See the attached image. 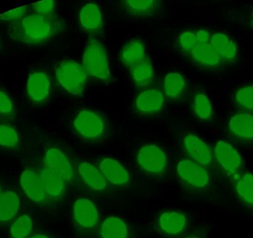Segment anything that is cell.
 I'll list each match as a JSON object with an SVG mask.
<instances>
[{
  "label": "cell",
  "instance_id": "4dcf8cb0",
  "mask_svg": "<svg viewBox=\"0 0 253 238\" xmlns=\"http://www.w3.org/2000/svg\"><path fill=\"white\" fill-rule=\"evenodd\" d=\"M20 143L18 131L13 126L0 123V147L5 149L16 148Z\"/></svg>",
  "mask_w": 253,
  "mask_h": 238
},
{
  "label": "cell",
  "instance_id": "d4e9b609",
  "mask_svg": "<svg viewBox=\"0 0 253 238\" xmlns=\"http://www.w3.org/2000/svg\"><path fill=\"white\" fill-rule=\"evenodd\" d=\"M99 238H129V230L124 220L119 217H108L99 228Z\"/></svg>",
  "mask_w": 253,
  "mask_h": 238
},
{
  "label": "cell",
  "instance_id": "ab89813d",
  "mask_svg": "<svg viewBox=\"0 0 253 238\" xmlns=\"http://www.w3.org/2000/svg\"><path fill=\"white\" fill-rule=\"evenodd\" d=\"M251 23L253 28V8L251 10Z\"/></svg>",
  "mask_w": 253,
  "mask_h": 238
},
{
  "label": "cell",
  "instance_id": "277c9868",
  "mask_svg": "<svg viewBox=\"0 0 253 238\" xmlns=\"http://www.w3.org/2000/svg\"><path fill=\"white\" fill-rule=\"evenodd\" d=\"M175 171L180 182L187 190L202 192L209 190L212 186V178L208 169L190 159L180 160Z\"/></svg>",
  "mask_w": 253,
  "mask_h": 238
},
{
  "label": "cell",
  "instance_id": "74e56055",
  "mask_svg": "<svg viewBox=\"0 0 253 238\" xmlns=\"http://www.w3.org/2000/svg\"><path fill=\"white\" fill-rule=\"evenodd\" d=\"M29 238H50V236H47V235L40 234V233H39V234L34 235V236H31V237H30Z\"/></svg>",
  "mask_w": 253,
  "mask_h": 238
},
{
  "label": "cell",
  "instance_id": "44dd1931",
  "mask_svg": "<svg viewBox=\"0 0 253 238\" xmlns=\"http://www.w3.org/2000/svg\"><path fill=\"white\" fill-rule=\"evenodd\" d=\"M190 55L196 65L207 69H218L226 65L210 43L196 45Z\"/></svg>",
  "mask_w": 253,
  "mask_h": 238
},
{
  "label": "cell",
  "instance_id": "6da1fadb",
  "mask_svg": "<svg viewBox=\"0 0 253 238\" xmlns=\"http://www.w3.org/2000/svg\"><path fill=\"white\" fill-rule=\"evenodd\" d=\"M65 24L54 15L31 13L18 22L10 24L8 34L10 39L28 45L46 43L62 32Z\"/></svg>",
  "mask_w": 253,
  "mask_h": 238
},
{
  "label": "cell",
  "instance_id": "3957f363",
  "mask_svg": "<svg viewBox=\"0 0 253 238\" xmlns=\"http://www.w3.org/2000/svg\"><path fill=\"white\" fill-rule=\"evenodd\" d=\"M73 129L83 139L89 141H102L108 133V126L105 117L97 111L83 109L73 119Z\"/></svg>",
  "mask_w": 253,
  "mask_h": 238
},
{
  "label": "cell",
  "instance_id": "1f68e13d",
  "mask_svg": "<svg viewBox=\"0 0 253 238\" xmlns=\"http://www.w3.org/2000/svg\"><path fill=\"white\" fill-rule=\"evenodd\" d=\"M234 101L236 105L246 113H253V86L239 89L235 94Z\"/></svg>",
  "mask_w": 253,
  "mask_h": 238
},
{
  "label": "cell",
  "instance_id": "603a6c76",
  "mask_svg": "<svg viewBox=\"0 0 253 238\" xmlns=\"http://www.w3.org/2000/svg\"><path fill=\"white\" fill-rule=\"evenodd\" d=\"M145 46L142 40L134 39L126 43L120 52V60L127 68H132L142 62L147 56Z\"/></svg>",
  "mask_w": 253,
  "mask_h": 238
},
{
  "label": "cell",
  "instance_id": "7c38bea8",
  "mask_svg": "<svg viewBox=\"0 0 253 238\" xmlns=\"http://www.w3.org/2000/svg\"><path fill=\"white\" fill-rule=\"evenodd\" d=\"M21 188L26 197L33 203L43 205L50 203L46 195L38 172L33 169H27L20 176Z\"/></svg>",
  "mask_w": 253,
  "mask_h": 238
},
{
  "label": "cell",
  "instance_id": "8fae6325",
  "mask_svg": "<svg viewBox=\"0 0 253 238\" xmlns=\"http://www.w3.org/2000/svg\"><path fill=\"white\" fill-rule=\"evenodd\" d=\"M52 85L50 76L46 72L36 71L28 76L26 92L33 103L41 105L48 99L51 94Z\"/></svg>",
  "mask_w": 253,
  "mask_h": 238
},
{
  "label": "cell",
  "instance_id": "cb8c5ba5",
  "mask_svg": "<svg viewBox=\"0 0 253 238\" xmlns=\"http://www.w3.org/2000/svg\"><path fill=\"white\" fill-rule=\"evenodd\" d=\"M231 181L239 200L253 210V175L241 172Z\"/></svg>",
  "mask_w": 253,
  "mask_h": 238
},
{
  "label": "cell",
  "instance_id": "7a4b0ae2",
  "mask_svg": "<svg viewBox=\"0 0 253 238\" xmlns=\"http://www.w3.org/2000/svg\"><path fill=\"white\" fill-rule=\"evenodd\" d=\"M83 68L87 75L108 83L112 80L106 50L97 39L88 40L83 57Z\"/></svg>",
  "mask_w": 253,
  "mask_h": 238
},
{
  "label": "cell",
  "instance_id": "8992f818",
  "mask_svg": "<svg viewBox=\"0 0 253 238\" xmlns=\"http://www.w3.org/2000/svg\"><path fill=\"white\" fill-rule=\"evenodd\" d=\"M136 163L143 172L150 176H162L168 169V157L165 151L152 144L144 145L138 150Z\"/></svg>",
  "mask_w": 253,
  "mask_h": 238
},
{
  "label": "cell",
  "instance_id": "d6986e66",
  "mask_svg": "<svg viewBox=\"0 0 253 238\" xmlns=\"http://www.w3.org/2000/svg\"><path fill=\"white\" fill-rule=\"evenodd\" d=\"M210 44L226 65L233 63L237 60L239 57L237 46L226 34L220 32L212 34Z\"/></svg>",
  "mask_w": 253,
  "mask_h": 238
},
{
  "label": "cell",
  "instance_id": "2e32d148",
  "mask_svg": "<svg viewBox=\"0 0 253 238\" xmlns=\"http://www.w3.org/2000/svg\"><path fill=\"white\" fill-rule=\"evenodd\" d=\"M39 174L49 201L62 200L66 192L68 186L66 181L60 175L52 172L44 166L41 168Z\"/></svg>",
  "mask_w": 253,
  "mask_h": 238
},
{
  "label": "cell",
  "instance_id": "30bf717a",
  "mask_svg": "<svg viewBox=\"0 0 253 238\" xmlns=\"http://www.w3.org/2000/svg\"><path fill=\"white\" fill-rule=\"evenodd\" d=\"M43 166L60 175L69 184L75 178V169L69 157L59 148L51 147L44 153Z\"/></svg>",
  "mask_w": 253,
  "mask_h": 238
},
{
  "label": "cell",
  "instance_id": "f35d334b",
  "mask_svg": "<svg viewBox=\"0 0 253 238\" xmlns=\"http://www.w3.org/2000/svg\"><path fill=\"white\" fill-rule=\"evenodd\" d=\"M185 238H204L202 236H199V235H191V236H187Z\"/></svg>",
  "mask_w": 253,
  "mask_h": 238
},
{
  "label": "cell",
  "instance_id": "ac0fdd59",
  "mask_svg": "<svg viewBox=\"0 0 253 238\" xmlns=\"http://www.w3.org/2000/svg\"><path fill=\"white\" fill-rule=\"evenodd\" d=\"M230 135L241 142L253 143V115L249 113H239L230 118L228 123Z\"/></svg>",
  "mask_w": 253,
  "mask_h": 238
},
{
  "label": "cell",
  "instance_id": "f1b7e54d",
  "mask_svg": "<svg viewBox=\"0 0 253 238\" xmlns=\"http://www.w3.org/2000/svg\"><path fill=\"white\" fill-rule=\"evenodd\" d=\"M192 110L197 118L202 121H209L213 116V108L208 95L198 93L195 95L192 103Z\"/></svg>",
  "mask_w": 253,
  "mask_h": 238
},
{
  "label": "cell",
  "instance_id": "e0dca14e",
  "mask_svg": "<svg viewBox=\"0 0 253 238\" xmlns=\"http://www.w3.org/2000/svg\"><path fill=\"white\" fill-rule=\"evenodd\" d=\"M187 227V217L181 212L168 211L158 218V230L167 237H178L184 233Z\"/></svg>",
  "mask_w": 253,
  "mask_h": 238
},
{
  "label": "cell",
  "instance_id": "52a82bcc",
  "mask_svg": "<svg viewBox=\"0 0 253 238\" xmlns=\"http://www.w3.org/2000/svg\"><path fill=\"white\" fill-rule=\"evenodd\" d=\"M212 152L215 163L230 179L242 172L243 160L240 153L231 144L225 141H218Z\"/></svg>",
  "mask_w": 253,
  "mask_h": 238
},
{
  "label": "cell",
  "instance_id": "ba28073f",
  "mask_svg": "<svg viewBox=\"0 0 253 238\" xmlns=\"http://www.w3.org/2000/svg\"><path fill=\"white\" fill-rule=\"evenodd\" d=\"M72 217L74 225L80 231L92 232L99 227V213L93 201L81 197L73 205Z\"/></svg>",
  "mask_w": 253,
  "mask_h": 238
},
{
  "label": "cell",
  "instance_id": "7402d4cb",
  "mask_svg": "<svg viewBox=\"0 0 253 238\" xmlns=\"http://www.w3.org/2000/svg\"><path fill=\"white\" fill-rule=\"evenodd\" d=\"M80 22L82 28L88 32L100 31L103 27V19L99 6L94 3L83 6L80 12Z\"/></svg>",
  "mask_w": 253,
  "mask_h": 238
},
{
  "label": "cell",
  "instance_id": "5bb4252c",
  "mask_svg": "<svg viewBox=\"0 0 253 238\" xmlns=\"http://www.w3.org/2000/svg\"><path fill=\"white\" fill-rule=\"evenodd\" d=\"M99 169L108 182V185L115 187H125L131 183V177L128 171L118 161L105 157L99 163Z\"/></svg>",
  "mask_w": 253,
  "mask_h": 238
},
{
  "label": "cell",
  "instance_id": "4fadbf2b",
  "mask_svg": "<svg viewBox=\"0 0 253 238\" xmlns=\"http://www.w3.org/2000/svg\"><path fill=\"white\" fill-rule=\"evenodd\" d=\"M77 174L83 185L90 191L102 193L106 191L108 184L99 167L87 161L79 162Z\"/></svg>",
  "mask_w": 253,
  "mask_h": 238
},
{
  "label": "cell",
  "instance_id": "ffe728a7",
  "mask_svg": "<svg viewBox=\"0 0 253 238\" xmlns=\"http://www.w3.org/2000/svg\"><path fill=\"white\" fill-rule=\"evenodd\" d=\"M159 0H123L120 1V7L130 16L144 18L154 16L162 6Z\"/></svg>",
  "mask_w": 253,
  "mask_h": 238
},
{
  "label": "cell",
  "instance_id": "484cf974",
  "mask_svg": "<svg viewBox=\"0 0 253 238\" xmlns=\"http://www.w3.org/2000/svg\"><path fill=\"white\" fill-rule=\"evenodd\" d=\"M20 209V200L14 191L7 190L0 195V223H7L16 217Z\"/></svg>",
  "mask_w": 253,
  "mask_h": 238
},
{
  "label": "cell",
  "instance_id": "d6a6232c",
  "mask_svg": "<svg viewBox=\"0 0 253 238\" xmlns=\"http://www.w3.org/2000/svg\"><path fill=\"white\" fill-rule=\"evenodd\" d=\"M29 9V5H23L4 12L0 14V22H9L10 24L18 22L28 15L27 13Z\"/></svg>",
  "mask_w": 253,
  "mask_h": 238
},
{
  "label": "cell",
  "instance_id": "9c48e42d",
  "mask_svg": "<svg viewBox=\"0 0 253 238\" xmlns=\"http://www.w3.org/2000/svg\"><path fill=\"white\" fill-rule=\"evenodd\" d=\"M182 145L188 159L206 169L213 167L215 162L212 149L197 135L193 134L186 135L183 139Z\"/></svg>",
  "mask_w": 253,
  "mask_h": 238
},
{
  "label": "cell",
  "instance_id": "d590c367",
  "mask_svg": "<svg viewBox=\"0 0 253 238\" xmlns=\"http://www.w3.org/2000/svg\"><path fill=\"white\" fill-rule=\"evenodd\" d=\"M55 1L52 0H47V1H37V2L33 3L30 6L32 13L36 14L44 15V16H49L53 15L55 10Z\"/></svg>",
  "mask_w": 253,
  "mask_h": 238
},
{
  "label": "cell",
  "instance_id": "60d3db41",
  "mask_svg": "<svg viewBox=\"0 0 253 238\" xmlns=\"http://www.w3.org/2000/svg\"><path fill=\"white\" fill-rule=\"evenodd\" d=\"M1 189H0V195H1Z\"/></svg>",
  "mask_w": 253,
  "mask_h": 238
},
{
  "label": "cell",
  "instance_id": "83f0119b",
  "mask_svg": "<svg viewBox=\"0 0 253 238\" xmlns=\"http://www.w3.org/2000/svg\"><path fill=\"white\" fill-rule=\"evenodd\" d=\"M131 74L135 86L146 88L154 80V71L150 58L146 57L142 62L131 68Z\"/></svg>",
  "mask_w": 253,
  "mask_h": 238
},
{
  "label": "cell",
  "instance_id": "f546056e",
  "mask_svg": "<svg viewBox=\"0 0 253 238\" xmlns=\"http://www.w3.org/2000/svg\"><path fill=\"white\" fill-rule=\"evenodd\" d=\"M34 223L31 217L28 215H22L18 217L10 229V234L12 238H29L32 234Z\"/></svg>",
  "mask_w": 253,
  "mask_h": 238
},
{
  "label": "cell",
  "instance_id": "9a60e30c",
  "mask_svg": "<svg viewBox=\"0 0 253 238\" xmlns=\"http://www.w3.org/2000/svg\"><path fill=\"white\" fill-rule=\"evenodd\" d=\"M165 95L156 89H147L140 92L135 99V108L141 115H154L162 111Z\"/></svg>",
  "mask_w": 253,
  "mask_h": 238
},
{
  "label": "cell",
  "instance_id": "5b68a950",
  "mask_svg": "<svg viewBox=\"0 0 253 238\" xmlns=\"http://www.w3.org/2000/svg\"><path fill=\"white\" fill-rule=\"evenodd\" d=\"M55 75L59 84L74 96H81L87 82V74L83 65L71 59H65L56 64Z\"/></svg>",
  "mask_w": 253,
  "mask_h": 238
},
{
  "label": "cell",
  "instance_id": "4316f807",
  "mask_svg": "<svg viewBox=\"0 0 253 238\" xmlns=\"http://www.w3.org/2000/svg\"><path fill=\"white\" fill-rule=\"evenodd\" d=\"M187 82L181 74L172 72L165 76L163 81L164 94L168 99H179L185 93Z\"/></svg>",
  "mask_w": 253,
  "mask_h": 238
},
{
  "label": "cell",
  "instance_id": "e575fe53",
  "mask_svg": "<svg viewBox=\"0 0 253 238\" xmlns=\"http://www.w3.org/2000/svg\"><path fill=\"white\" fill-rule=\"evenodd\" d=\"M178 43L183 51L186 53H191L192 50L198 44L196 34L192 31L183 32L178 39Z\"/></svg>",
  "mask_w": 253,
  "mask_h": 238
},
{
  "label": "cell",
  "instance_id": "836d02e7",
  "mask_svg": "<svg viewBox=\"0 0 253 238\" xmlns=\"http://www.w3.org/2000/svg\"><path fill=\"white\" fill-rule=\"evenodd\" d=\"M14 116L15 108L13 101L5 92L0 90V117L11 119Z\"/></svg>",
  "mask_w": 253,
  "mask_h": 238
},
{
  "label": "cell",
  "instance_id": "8d00e7d4",
  "mask_svg": "<svg viewBox=\"0 0 253 238\" xmlns=\"http://www.w3.org/2000/svg\"><path fill=\"white\" fill-rule=\"evenodd\" d=\"M195 34L198 44H208L211 43V35L207 30H199Z\"/></svg>",
  "mask_w": 253,
  "mask_h": 238
}]
</instances>
